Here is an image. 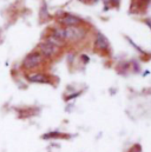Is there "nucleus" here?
Wrapping results in <instances>:
<instances>
[{
    "instance_id": "f257e3e1",
    "label": "nucleus",
    "mask_w": 151,
    "mask_h": 152,
    "mask_svg": "<svg viewBox=\"0 0 151 152\" xmlns=\"http://www.w3.org/2000/svg\"><path fill=\"white\" fill-rule=\"evenodd\" d=\"M84 36H85V32L81 28H78L76 26H69V27L64 28V37H65V39L78 40V39H81Z\"/></svg>"
},
{
    "instance_id": "f03ea898",
    "label": "nucleus",
    "mask_w": 151,
    "mask_h": 152,
    "mask_svg": "<svg viewBox=\"0 0 151 152\" xmlns=\"http://www.w3.org/2000/svg\"><path fill=\"white\" fill-rule=\"evenodd\" d=\"M41 60H43L41 54L38 53V52H33V53L29 54V56L25 58L23 65H24V67H26V69H34V67H37L38 65L41 63Z\"/></svg>"
},
{
    "instance_id": "7ed1b4c3",
    "label": "nucleus",
    "mask_w": 151,
    "mask_h": 152,
    "mask_svg": "<svg viewBox=\"0 0 151 152\" xmlns=\"http://www.w3.org/2000/svg\"><path fill=\"white\" fill-rule=\"evenodd\" d=\"M39 48H40V52L43 53V54H45V56H53V54H56L57 52H58V46H56V45H53L52 42H50V41H45V42H41L40 45H39Z\"/></svg>"
},
{
    "instance_id": "20e7f679",
    "label": "nucleus",
    "mask_w": 151,
    "mask_h": 152,
    "mask_svg": "<svg viewBox=\"0 0 151 152\" xmlns=\"http://www.w3.org/2000/svg\"><path fill=\"white\" fill-rule=\"evenodd\" d=\"M59 23H62V24H64V25H66L69 27V26H75L77 24H79L80 23V19L75 17V15H71V14L65 13V14H63L59 18Z\"/></svg>"
},
{
    "instance_id": "39448f33",
    "label": "nucleus",
    "mask_w": 151,
    "mask_h": 152,
    "mask_svg": "<svg viewBox=\"0 0 151 152\" xmlns=\"http://www.w3.org/2000/svg\"><path fill=\"white\" fill-rule=\"evenodd\" d=\"M27 78L32 83H44V84L48 83V78L45 75H41V73H33V75H30Z\"/></svg>"
},
{
    "instance_id": "423d86ee",
    "label": "nucleus",
    "mask_w": 151,
    "mask_h": 152,
    "mask_svg": "<svg viewBox=\"0 0 151 152\" xmlns=\"http://www.w3.org/2000/svg\"><path fill=\"white\" fill-rule=\"evenodd\" d=\"M96 46L100 50H108L109 47V42L106 38L103 36V34H98L97 36V40H96Z\"/></svg>"
},
{
    "instance_id": "0eeeda50",
    "label": "nucleus",
    "mask_w": 151,
    "mask_h": 152,
    "mask_svg": "<svg viewBox=\"0 0 151 152\" xmlns=\"http://www.w3.org/2000/svg\"><path fill=\"white\" fill-rule=\"evenodd\" d=\"M62 134H59V133H48V134H45L44 136V138L45 139H47V138H57V137H60Z\"/></svg>"
},
{
    "instance_id": "6e6552de",
    "label": "nucleus",
    "mask_w": 151,
    "mask_h": 152,
    "mask_svg": "<svg viewBox=\"0 0 151 152\" xmlns=\"http://www.w3.org/2000/svg\"><path fill=\"white\" fill-rule=\"evenodd\" d=\"M130 152H142L141 151V146H139V145H135V146L130 150Z\"/></svg>"
},
{
    "instance_id": "1a4fd4ad",
    "label": "nucleus",
    "mask_w": 151,
    "mask_h": 152,
    "mask_svg": "<svg viewBox=\"0 0 151 152\" xmlns=\"http://www.w3.org/2000/svg\"><path fill=\"white\" fill-rule=\"evenodd\" d=\"M113 2H114V4H117V2H118V0H112Z\"/></svg>"
},
{
    "instance_id": "9d476101",
    "label": "nucleus",
    "mask_w": 151,
    "mask_h": 152,
    "mask_svg": "<svg viewBox=\"0 0 151 152\" xmlns=\"http://www.w3.org/2000/svg\"><path fill=\"white\" fill-rule=\"evenodd\" d=\"M104 1H105V2H106V4H108V2H109V0H104Z\"/></svg>"
}]
</instances>
